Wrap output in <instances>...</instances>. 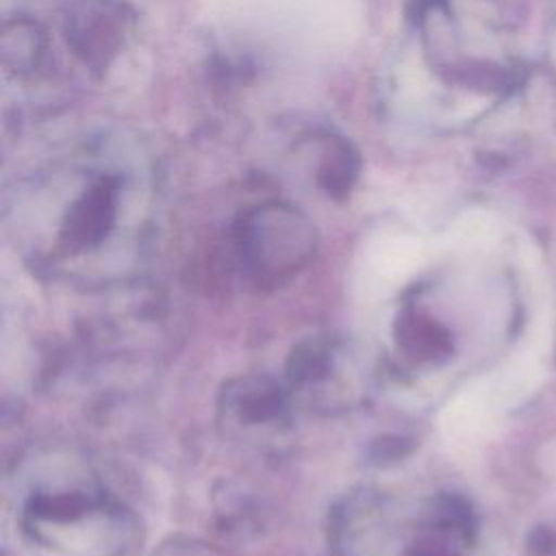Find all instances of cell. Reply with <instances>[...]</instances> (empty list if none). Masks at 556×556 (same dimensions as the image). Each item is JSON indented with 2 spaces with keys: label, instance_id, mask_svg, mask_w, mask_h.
<instances>
[{
  "label": "cell",
  "instance_id": "cell-2",
  "mask_svg": "<svg viewBox=\"0 0 556 556\" xmlns=\"http://www.w3.org/2000/svg\"><path fill=\"white\" fill-rule=\"evenodd\" d=\"M0 52L2 65L11 74L28 76L41 65L46 56V33L37 22L28 17L7 20L2 26Z\"/></svg>",
  "mask_w": 556,
  "mask_h": 556
},
{
  "label": "cell",
  "instance_id": "cell-3",
  "mask_svg": "<svg viewBox=\"0 0 556 556\" xmlns=\"http://www.w3.org/2000/svg\"><path fill=\"white\" fill-rule=\"evenodd\" d=\"M115 213V185L109 178H100L85 195L74 204L67 217V232L78 241L100 239L111 226Z\"/></svg>",
  "mask_w": 556,
  "mask_h": 556
},
{
  "label": "cell",
  "instance_id": "cell-1",
  "mask_svg": "<svg viewBox=\"0 0 556 556\" xmlns=\"http://www.w3.org/2000/svg\"><path fill=\"white\" fill-rule=\"evenodd\" d=\"M67 33L76 52L83 54L85 61L104 63L106 56L115 54L119 46L122 22L113 7L89 0L87 7L72 17V26Z\"/></svg>",
  "mask_w": 556,
  "mask_h": 556
},
{
  "label": "cell",
  "instance_id": "cell-4",
  "mask_svg": "<svg viewBox=\"0 0 556 556\" xmlns=\"http://www.w3.org/2000/svg\"><path fill=\"white\" fill-rule=\"evenodd\" d=\"M358 159L350 143L343 139H328L319 163V178L328 193L348 191L356 176Z\"/></svg>",
  "mask_w": 556,
  "mask_h": 556
}]
</instances>
